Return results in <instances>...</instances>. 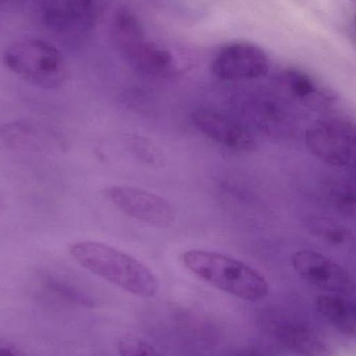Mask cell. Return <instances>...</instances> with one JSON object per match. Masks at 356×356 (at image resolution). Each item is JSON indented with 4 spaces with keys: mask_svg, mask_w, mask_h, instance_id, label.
<instances>
[{
    "mask_svg": "<svg viewBox=\"0 0 356 356\" xmlns=\"http://www.w3.org/2000/svg\"><path fill=\"white\" fill-rule=\"evenodd\" d=\"M70 254L85 270L137 297L154 298L159 291V281L153 270L111 245L79 241L70 245Z\"/></svg>",
    "mask_w": 356,
    "mask_h": 356,
    "instance_id": "6da1fadb",
    "label": "cell"
},
{
    "mask_svg": "<svg viewBox=\"0 0 356 356\" xmlns=\"http://www.w3.org/2000/svg\"><path fill=\"white\" fill-rule=\"evenodd\" d=\"M185 268L197 278L238 299L261 301L270 293L268 280L241 260L218 252L193 249L181 256Z\"/></svg>",
    "mask_w": 356,
    "mask_h": 356,
    "instance_id": "7a4b0ae2",
    "label": "cell"
},
{
    "mask_svg": "<svg viewBox=\"0 0 356 356\" xmlns=\"http://www.w3.org/2000/svg\"><path fill=\"white\" fill-rule=\"evenodd\" d=\"M3 65L18 78L47 90H57L67 82L65 57L47 41L24 38L14 41L3 53Z\"/></svg>",
    "mask_w": 356,
    "mask_h": 356,
    "instance_id": "3957f363",
    "label": "cell"
},
{
    "mask_svg": "<svg viewBox=\"0 0 356 356\" xmlns=\"http://www.w3.org/2000/svg\"><path fill=\"white\" fill-rule=\"evenodd\" d=\"M308 151L320 161L332 168H347L354 161V126L343 118L320 120L305 133Z\"/></svg>",
    "mask_w": 356,
    "mask_h": 356,
    "instance_id": "277c9868",
    "label": "cell"
},
{
    "mask_svg": "<svg viewBox=\"0 0 356 356\" xmlns=\"http://www.w3.org/2000/svg\"><path fill=\"white\" fill-rule=\"evenodd\" d=\"M106 197L126 216L155 227L170 226L175 220L172 204L161 195L130 185H114Z\"/></svg>",
    "mask_w": 356,
    "mask_h": 356,
    "instance_id": "5b68a950",
    "label": "cell"
},
{
    "mask_svg": "<svg viewBox=\"0 0 356 356\" xmlns=\"http://www.w3.org/2000/svg\"><path fill=\"white\" fill-rule=\"evenodd\" d=\"M291 264L305 282L316 289L337 295L353 293V277L349 270L318 252L300 250L291 257Z\"/></svg>",
    "mask_w": 356,
    "mask_h": 356,
    "instance_id": "8992f818",
    "label": "cell"
},
{
    "mask_svg": "<svg viewBox=\"0 0 356 356\" xmlns=\"http://www.w3.org/2000/svg\"><path fill=\"white\" fill-rule=\"evenodd\" d=\"M212 72L227 82H245L266 76L270 59L261 47L239 42L222 47L212 61Z\"/></svg>",
    "mask_w": 356,
    "mask_h": 356,
    "instance_id": "52a82bcc",
    "label": "cell"
},
{
    "mask_svg": "<svg viewBox=\"0 0 356 356\" xmlns=\"http://www.w3.org/2000/svg\"><path fill=\"white\" fill-rule=\"evenodd\" d=\"M236 106L243 120L264 134L283 138L295 132L293 114L277 97L262 93H249L237 99Z\"/></svg>",
    "mask_w": 356,
    "mask_h": 356,
    "instance_id": "ba28073f",
    "label": "cell"
},
{
    "mask_svg": "<svg viewBox=\"0 0 356 356\" xmlns=\"http://www.w3.org/2000/svg\"><path fill=\"white\" fill-rule=\"evenodd\" d=\"M195 128L210 140L232 149L250 153L257 147L253 135L234 118L211 109H197L191 115Z\"/></svg>",
    "mask_w": 356,
    "mask_h": 356,
    "instance_id": "9c48e42d",
    "label": "cell"
},
{
    "mask_svg": "<svg viewBox=\"0 0 356 356\" xmlns=\"http://www.w3.org/2000/svg\"><path fill=\"white\" fill-rule=\"evenodd\" d=\"M131 66L139 74L152 78H165L176 70V62L170 51H166L145 35L122 51Z\"/></svg>",
    "mask_w": 356,
    "mask_h": 356,
    "instance_id": "30bf717a",
    "label": "cell"
},
{
    "mask_svg": "<svg viewBox=\"0 0 356 356\" xmlns=\"http://www.w3.org/2000/svg\"><path fill=\"white\" fill-rule=\"evenodd\" d=\"M281 91L296 103L312 109H323L332 105L334 97L320 86L312 76L303 70L289 68L278 76Z\"/></svg>",
    "mask_w": 356,
    "mask_h": 356,
    "instance_id": "8fae6325",
    "label": "cell"
},
{
    "mask_svg": "<svg viewBox=\"0 0 356 356\" xmlns=\"http://www.w3.org/2000/svg\"><path fill=\"white\" fill-rule=\"evenodd\" d=\"M270 333L280 345L305 355L329 354L326 343L304 323L295 320H276L270 324Z\"/></svg>",
    "mask_w": 356,
    "mask_h": 356,
    "instance_id": "7c38bea8",
    "label": "cell"
},
{
    "mask_svg": "<svg viewBox=\"0 0 356 356\" xmlns=\"http://www.w3.org/2000/svg\"><path fill=\"white\" fill-rule=\"evenodd\" d=\"M316 308L318 314L348 337L355 334V306L345 296L324 293L316 297Z\"/></svg>",
    "mask_w": 356,
    "mask_h": 356,
    "instance_id": "4fadbf2b",
    "label": "cell"
},
{
    "mask_svg": "<svg viewBox=\"0 0 356 356\" xmlns=\"http://www.w3.org/2000/svg\"><path fill=\"white\" fill-rule=\"evenodd\" d=\"M68 17L82 33L90 31L104 17L113 0H59Z\"/></svg>",
    "mask_w": 356,
    "mask_h": 356,
    "instance_id": "5bb4252c",
    "label": "cell"
},
{
    "mask_svg": "<svg viewBox=\"0 0 356 356\" xmlns=\"http://www.w3.org/2000/svg\"><path fill=\"white\" fill-rule=\"evenodd\" d=\"M306 228L312 236L334 247H350L353 243L352 231L334 218L312 216L306 222Z\"/></svg>",
    "mask_w": 356,
    "mask_h": 356,
    "instance_id": "9a60e30c",
    "label": "cell"
},
{
    "mask_svg": "<svg viewBox=\"0 0 356 356\" xmlns=\"http://www.w3.org/2000/svg\"><path fill=\"white\" fill-rule=\"evenodd\" d=\"M322 195L337 211L347 216L355 213V191L350 183L329 180L322 187Z\"/></svg>",
    "mask_w": 356,
    "mask_h": 356,
    "instance_id": "2e32d148",
    "label": "cell"
},
{
    "mask_svg": "<svg viewBox=\"0 0 356 356\" xmlns=\"http://www.w3.org/2000/svg\"><path fill=\"white\" fill-rule=\"evenodd\" d=\"M44 284L47 291L67 303L87 308L97 306V300L92 296L67 281L62 280L57 277L49 276L45 278Z\"/></svg>",
    "mask_w": 356,
    "mask_h": 356,
    "instance_id": "e0dca14e",
    "label": "cell"
},
{
    "mask_svg": "<svg viewBox=\"0 0 356 356\" xmlns=\"http://www.w3.org/2000/svg\"><path fill=\"white\" fill-rule=\"evenodd\" d=\"M130 147L133 154L143 163L153 168H163L165 165L163 152L151 141L141 137H134L130 140Z\"/></svg>",
    "mask_w": 356,
    "mask_h": 356,
    "instance_id": "ac0fdd59",
    "label": "cell"
},
{
    "mask_svg": "<svg viewBox=\"0 0 356 356\" xmlns=\"http://www.w3.org/2000/svg\"><path fill=\"white\" fill-rule=\"evenodd\" d=\"M118 353L124 356L159 355L160 352L149 341L134 334L120 337L118 343Z\"/></svg>",
    "mask_w": 356,
    "mask_h": 356,
    "instance_id": "d6986e66",
    "label": "cell"
},
{
    "mask_svg": "<svg viewBox=\"0 0 356 356\" xmlns=\"http://www.w3.org/2000/svg\"><path fill=\"white\" fill-rule=\"evenodd\" d=\"M26 354H28V352L17 343L9 339H0V355L22 356Z\"/></svg>",
    "mask_w": 356,
    "mask_h": 356,
    "instance_id": "ffe728a7",
    "label": "cell"
}]
</instances>
